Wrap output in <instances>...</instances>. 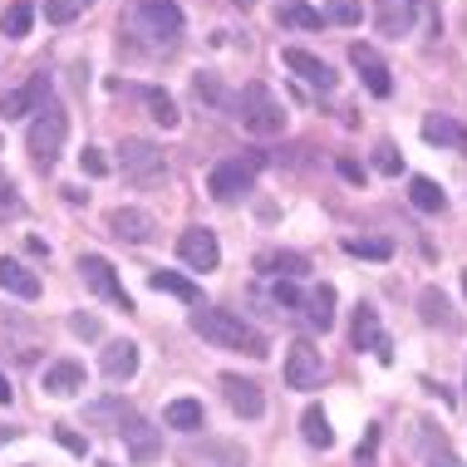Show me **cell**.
<instances>
[{"label": "cell", "mask_w": 467, "mask_h": 467, "mask_svg": "<svg viewBox=\"0 0 467 467\" xmlns=\"http://www.w3.org/2000/svg\"><path fill=\"white\" fill-rule=\"evenodd\" d=\"M123 35L133 49L143 55H162V49H178L182 40V10L172 0H133L129 16H123Z\"/></svg>", "instance_id": "cell-1"}, {"label": "cell", "mask_w": 467, "mask_h": 467, "mask_svg": "<svg viewBox=\"0 0 467 467\" xmlns=\"http://www.w3.org/2000/svg\"><path fill=\"white\" fill-rule=\"evenodd\" d=\"M192 330L217 349H242L251 359H266L271 355V339L256 330L251 320H242L236 310H212V306H197L192 310Z\"/></svg>", "instance_id": "cell-2"}, {"label": "cell", "mask_w": 467, "mask_h": 467, "mask_svg": "<svg viewBox=\"0 0 467 467\" xmlns=\"http://www.w3.org/2000/svg\"><path fill=\"white\" fill-rule=\"evenodd\" d=\"M232 119L242 123L251 138H275V133H285V104L266 89V84H246V89L232 99Z\"/></svg>", "instance_id": "cell-3"}, {"label": "cell", "mask_w": 467, "mask_h": 467, "mask_svg": "<svg viewBox=\"0 0 467 467\" xmlns=\"http://www.w3.org/2000/svg\"><path fill=\"white\" fill-rule=\"evenodd\" d=\"M65 138H69V113L59 99H45V109L35 113V123H30V133H25V148H30V158H35V168H55L59 153H65Z\"/></svg>", "instance_id": "cell-4"}, {"label": "cell", "mask_w": 467, "mask_h": 467, "mask_svg": "<svg viewBox=\"0 0 467 467\" xmlns=\"http://www.w3.org/2000/svg\"><path fill=\"white\" fill-rule=\"evenodd\" d=\"M261 153H246V158H222L217 168H212V178H207V192L217 197V202H236V197H246L251 187H256V172H261Z\"/></svg>", "instance_id": "cell-5"}, {"label": "cell", "mask_w": 467, "mask_h": 467, "mask_svg": "<svg viewBox=\"0 0 467 467\" xmlns=\"http://www.w3.org/2000/svg\"><path fill=\"white\" fill-rule=\"evenodd\" d=\"M79 275H84V285H89L99 300H109V306H119L123 315L133 310V296H129V290H123L119 271H113L109 261L99 256V251H84V256H79Z\"/></svg>", "instance_id": "cell-6"}, {"label": "cell", "mask_w": 467, "mask_h": 467, "mask_svg": "<svg viewBox=\"0 0 467 467\" xmlns=\"http://www.w3.org/2000/svg\"><path fill=\"white\" fill-rule=\"evenodd\" d=\"M178 458L187 467H246V448L226 443V438H187Z\"/></svg>", "instance_id": "cell-7"}, {"label": "cell", "mask_w": 467, "mask_h": 467, "mask_svg": "<svg viewBox=\"0 0 467 467\" xmlns=\"http://www.w3.org/2000/svg\"><path fill=\"white\" fill-rule=\"evenodd\" d=\"M119 168H123V178H133V182L158 178L162 172V148L153 143V138H123L119 143Z\"/></svg>", "instance_id": "cell-8"}, {"label": "cell", "mask_w": 467, "mask_h": 467, "mask_svg": "<svg viewBox=\"0 0 467 467\" xmlns=\"http://www.w3.org/2000/svg\"><path fill=\"white\" fill-rule=\"evenodd\" d=\"M320 379H325V355L310 345V339H296L290 355H285V384L306 394V389H320Z\"/></svg>", "instance_id": "cell-9"}, {"label": "cell", "mask_w": 467, "mask_h": 467, "mask_svg": "<svg viewBox=\"0 0 467 467\" xmlns=\"http://www.w3.org/2000/svg\"><path fill=\"white\" fill-rule=\"evenodd\" d=\"M178 256H182V266H192V271H217L222 246H217V236H212L207 226H187V232L178 236Z\"/></svg>", "instance_id": "cell-10"}, {"label": "cell", "mask_w": 467, "mask_h": 467, "mask_svg": "<svg viewBox=\"0 0 467 467\" xmlns=\"http://www.w3.org/2000/svg\"><path fill=\"white\" fill-rule=\"evenodd\" d=\"M349 65L359 69L364 89H369L374 99H389V94H394V74H389V65L379 59L374 45H349Z\"/></svg>", "instance_id": "cell-11"}, {"label": "cell", "mask_w": 467, "mask_h": 467, "mask_svg": "<svg viewBox=\"0 0 467 467\" xmlns=\"http://www.w3.org/2000/svg\"><path fill=\"white\" fill-rule=\"evenodd\" d=\"M109 232L119 236V242H129V246H148L153 232H158V222H153V212H143V207H113L109 212Z\"/></svg>", "instance_id": "cell-12"}, {"label": "cell", "mask_w": 467, "mask_h": 467, "mask_svg": "<svg viewBox=\"0 0 467 467\" xmlns=\"http://www.w3.org/2000/svg\"><path fill=\"white\" fill-rule=\"evenodd\" d=\"M349 339H355V349H374V359H379V364H394V339L379 330V310H374V306H359Z\"/></svg>", "instance_id": "cell-13"}, {"label": "cell", "mask_w": 467, "mask_h": 467, "mask_svg": "<svg viewBox=\"0 0 467 467\" xmlns=\"http://www.w3.org/2000/svg\"><path fill=\"white\" fill-rule=\"evenodd\" d=\"M222 399L232 403V413H242V419H261V413H266V394H261L256 379L222 374Z\"/></svg>", "instance_id": "cell-14"}, {"label": "cell", "mask_w": 467, "mask_h": 467, "mask_svg": "<svg viewBox=\"0 0 467 467\" xmlns=\"http://www.w3.org/2000/svg\"><path fill=\"white\" fill-rule=\"evenodd\" d=\"M281 59H285V69H290V74H300V79H306L310 89H320V94H330L335 84H339V74L325 65L320 55H310V49H296V45H290Z\"/></svg>", "instance_id": "cell-15"}, {"label": "cell", "mask_w": 467, "mask_h": 467, "mask_svg": "<svg viewBox=\"0 0 467 467\" xmlns=\"http://www.w3.org/2000/svg\"><path fill=\"white\" fill-rule=\"evenodd\" d=\"M49 99V74H35L25 89H10L0 99V119H25V113H40Z\"/></svg>", "instance_id": "cell-16"}, {"label": "cell", "mask_w": 467, "mask_h": 467, "mask_svg": "<svg viewBox=\"0 0 467 467\" xmlns=\"http://www.w3.org/2000/svg\"><path fill=\"white\" fill-rule=\"evenodd\" d=\"M419 5H423V0H379V10H374L379 35H389V40L409 35V30H413V20H419Z\"/></svg>", "instance_id": "cell-17"}, {"label": "cell", "mask_w": 467, "mask_h": 467, "mask_svg": "<svg viewBox=\"0 0 467 467\" xmlns=\"http://www.w3.org/2000/svg\"><path fill=\"white\" fill-rule=\"evenodd\" d=\"M99 369H104V379H113V384H129L138 374V345L133 339H109L104 355H99Z\"/></svg>", "instance_id": "cell-18"}, {"label": "cell", "mask_w": 467, "mask_h": 467, "mask_svg": "<svg viewBox=\"0 0 467 467\" xmlns=\"http://www.w3.org/2000/svg\"><path fill=\"white\" fill-rule=\"evenodd\" d=\"M119 433H123V443H129L133 462H153V458H162V438H158V428H153V423H143L138 413L119 428Z\"/></svg>", "instance_id": "cell-19"}, {"label": "cell", "mask_w": 467, "mask_h": 467, "mask_svg": "<svg viewBox=\"0 0 467 467\" xmlns=\"http://www.w3.org/2000/svg\"><path fill=\"white\" fill-rule=\"evenodd\" d=\"M79 389H84V364L79 359H59L45 369V394L49 399H69V394H79Z\"/></svg>", "instance_id": "cell-20"}, {"label": "cell", "mask_w": 467, "mask_h": 467, "mask_svg": "<svg viewBox=\"0 0 467 467\" xmlns=\"http://www.w3.org/2000/svg\"><path fill=\"white\" fill-rule=\"evenodd\" d=\"M419 315H423V325H438V330H458V315H452L448 296H443L438 285H423V290H419Z\"/></svg>", "instance_id": "cell-21"}, {"label": "cell", "mask_w": 467, "mask_h": 467, "mask_svg": "<svg viewBox=\"0 0 467 467\" xmlns=\"http://www.w3.org/2000/svg\"><path fill=\"white\" fill-rule=\"evenodd\" d=\"M423 138L433 148H467V129L458 119H448V113H428V119H423Z\"/></svg>", "instance_id": "cell-22"}, {"label": "cell", "mask_w": 467, "mask_h": 467, "mask_svg": "<svg viewBox=\"0 0 467 467\" xmlns=\"http://www.w3.org/2000/svg\"><path fill=\"white\" fill-rule=\"evenodd\" d=\"M0 290H10V296H20V300H35L40 296V275L30 266H20V261L0 256Z\"/></svg>", "instance_id": "cell-23"}, {"label": "cell", "mask_w": 467, "mask_h": 467, "mask_svg": "<svg viewBox=\"0 0 467 467\" xmlns=\"http://www.w3.org/2000/svg\"><path fill=\"white\" fill-rule=\"evenodd\" d=\"M306 320L315 325V330H330L335 325V285H315L310 296H306Z\"/></svg>", "instance_id": "cell-24"}, {"label": "cell", "mask_w": 467, "mask_h": 467, "mask_svg": "<svg viewBox=\"0 0 467 467\" xmlns=\"http://www.w3.org/2000/svg\"><path fill=\"white\" fill-rule=\"evenodd\" d=\"M84 413H89V423H99L104 433H119V428L133 419V409H129L123 399H99V403H89Z\"/></svg>", "instance_id": "cell-25"}, {"label": "cell", "mask_w": 467, "mask_h": 467, "mask_svg": "<svg viewBox=\"0 0 467 467\" xmlns=\"http://www.w3.org/2000/svg\"><path fill=\"white\" fill-rule=\"evenodd\" d=\"M162 423H168V428H182V433H197V428L207 423V413H202L197 399H172L168 409H162Z\"/></svg>", "instance_id": "cell-26"}, {"label": "cell", "mask_w": 467, "mask_h": 467, "mask_svg": "<svg viewBox=\"0 0 467 467\" xmlns=\"http://www.w3.org/2000/svg\"><path fill=\"white\" fill-rule=\"evenodd\" d=\"M261 271H271V275H281V281H296V275H306L310 271V261L300 256V251H266V256L256 261Z\"/></svg>", "instance_id": "cell-27"}, {"label": "cell", "mask_w": 467, "mask_h": 467, "mask_svg": "<svg viewBox=\"0 0 467 467\" xmlns=\"http://www.w3.org/2000/svg\"><path fill=\"white\" fill-rule=\"evenodd\" d=\"M148 285L162 290V296L187 300V306H202V290H197L192 281H187V275H178V271H153V275H148Z\"/></svg>", "instance_id": "cell-28"}, {"label": "cell", "mask_w": 467, "mask_h": 467, "mask_svg": "<svg viewBox=\"0 0 467 467\" xmlns=\"http://www.w3.org/2000/svg\"><path fill=\"white\" fill-rule=\"evenodd\" d=\"M345 256L389 261V256H394V242H389V236H345Z\"/></svg>", "instance_id": "cell-29"}, {"label": "cell", "mask_w": 467, "mask_h": 467, "mask_svg": "<svg viewBox=\"0 0 467 467\" xmlns=\"http://www.w3.org/2000/svg\"><path fill=\"white\" fill-rule=\"evenodd\" d=\"M300 433H306L310 448H335V428H330V419H325V409L300 413Z\"/></svg>", "instance_id": "cell-30"}, {"label": "cell", "mask_w": 467, "mask_h": 467, "mask_svg": "<svg viewBox=\"0 0 467 467\" xmlns=\"http://www.w3.org/2000/svg\"><path fill=\"white\" fill-rule=\"evenodd\" d=\"M409 202H413L419 212H443V207H448L443 187H438L433 178H409Z\"/></svg>", "instance_id": "cell-31"}, {"label": "cell", "mask_w": 467, "mask_h": 467, "mask_svg": "<svg viewBox=\"0 0 467 467\" xmlns=\"http://www.w3.org/2000/svg\"><path fill=\"white\" fill-rule=\"evenodd\" d=\"M143 104H148V119H153V123H162V129H178V104H172V94L143 89Z\"/></svg>", "instance_id": "cell-32"}, {"label": "cell", "mask_w": 467, "mask_h": 467, "mask_svg": "<svg viewBox=\"0 0 467 467\" xmlns=\"http://www.w3.org/2000/svg\"><path fill=\"white\" fill-rule=\"evenodd\" d=\"M30 25H35V5H10L5 10V20H0V35H5V40H20V35H30Z\"/></svg>", "instance_id": "cell-33"}, {"label": "cell", "mask_w": 467, "mask_h": 467, "mask_svg": "<svg viewBox=\"0 0 467 467\" xmlns=\"http://www.w3.org/2000/svg\"><path fill=\"white\" fill-rule=\"evenodd\" d=\"M281 25H296V30H320L325 16H320V10H310V5H300V0H285V5H281Z\"/></svg>", "instance_id": "cell-34"}, {"label": "cell", "mask_w": 467, "mask_h": 467, "mask_svg": "<svg viewBox=\"0 0 467 467\" xmlns=\"http://www.w3.org/2000/svg\"><path fill=\"white\" fill-rule=\"evenodd\" d=\"M320 16L330 20V25H359L364 20V5H359V0H330Z\"/></svg>", "instance_id": "cell-35"}, {"label": "cell", "mask_w": 467, "mask_h": 467, "mask_svg": "<svg viewBox=\"0 0 467 467\" xmlns=\"http://www.w3.org/2000/svg\"><path fill=\"white\" fill-rule=\"evenodd\" d=\"M374 168L384 172V178H399V172H403V153H399L394 143H389V138L374 148Z\"/></svg>", "instance_id": "cell-36"}, {"label": "cell", "mask_w": 467, "mask_h": 467, "mask_svg": "<svg viewBox=\"0 0 467 467\" xmlns=\"http://www.w3.org/2000/svg\"><path fill=\"white\" fill-rule=\"evenodd\" d=\"M79 16H84L79 0H45V20L49 25H69V20H79Z\"/></svg>", "instance_id": "cell-37"}, {"label": "cell", "mask_w": 467, "mask_h": 467, "mask_svg": "<svg viewBox=\"0 0 467 467\" xmlns=\"http://www.w3.org/2000/svg\"><path fill=\"white\" fill-rule=\"evenodd\" d=\"M69 330L79 335V339H99V335H104V325H99V315H84V310H74V315H69Z\"/></svg>", "instance_id": "cell-38"}, {"label": "cell", "mask_w": 467, "mask_h": 467, "mask_svg": "<svg viewBox=\"0 0 467 467\" xmlns=\"http://www.w3.org/2000/svg\"><path fill=\"white\" fill-rule=\"evenodd\" d=\"M374 452H379V428H364V443L355 448V467H374Z\"/></svg>", "instance_id": "cell-39"}, {"label": "cell", "mask_w": 467, "mask_h": 467, "mask_svg": "<svg viewBox=\"0 0 467 467\" xmlns=\"http://www.w3.org/2000/svg\"><path fill=\"white\" fill-rule=\"evenodd\" d=\"M271 296H275V306H285V310L306 306V296H300V290L290 285V281H275V285H271Z\"/></svg>", "instance_id": "cell-40"}, {"label": "cell", "mask_w": 467, "mask_h": 467, "mask_svg": "<svg viewBox=\"0 0 467 467\" xmlns=\"http://www.w3.org/2000/svg\"><path fill=\"white\" fill-rule=\"evenodd\" d=\"M79 168L89 172V178H104V172H109V158L99 153V148H84V153H79Z\"/></svg>", "instance_id": "cell-41"}, {"label": "cell", "mask_w": 467, "mask_h": 467, "mask_svg": "<svg viewBox=\"0 0 467 467\" xmlns=\"http://www.w3.org/2000/svg\"><path fill=\"white\" fill-rule=\"evenodd\" d=\"M335 168H339V178L355 182V187H364V178H369V172H364V162H355V158H339Z\"/></svg>", "instance_id": "cell-42"}, {"label": "cell", "mask_w": 467, "mask_h": 467, "mask_svg": "<svg viewBox=\"0 0 467 467\" xmlns=\"http://www.w3.org/2000/svg\"><path fill=\"white\" fill-rule=\"evenodd\" d=\"M55 438H59V443H65L69 452H79V458H84V452H89V438H79V433H69V428H55Z\"/></svg>", "instance_id": "cell-43"}, {"label": "cell", "mask_w": 467, "mask_h": 467, "mask_svg": "<svg viewBox=\"0 0 467 467\" xmlns=\"http://www.w3.org/2000/svg\"><path fill=\"white\" fill-rule=\"evenodd\" d=\"M428 467H462L458 458H452V452H448V443H438L433 452H428Z\"/></svg>", "instance_id": "cell-44"}, {"label": "cell", "mask_w": 467, "mask_h": 467, "mask_svg": "<svg viewBox=\"0 0 467 467\" xmlns=\"http://www.w3.org/2000/svg\"><path fill=\"white\" fill-rule=\"evenodd\" d=\"M0 207H16V187H10L5 172H0Z\"/></svg>", "instance_id": "cell-45"}, {"label": "cell", "mask_w": 467, "mask_h": 467, "mask_svg": "<svg viewBox=\"0 0 467 467\" xmlns=\"http://www.w3.org/2000/svg\"><path fill=\"white\" fill-rule=\"evenodd\" d=\"M0 403H10V379L0 374Z\"/></svg>", "instance_id": "cell-46"}, {"label": "cell", "mask_w": 467, "mask_h": 467, "mask_svg": "<svg viewBox=\"0 0 467 467\" xmlns=\"http://www.w3.org/2000/svg\"><path fill=\"white\" fill-rule=\"evenodd\" d=\"M10 438H16V428H0V443H10Z\"/></svg>", "instance_id": "cell-47"}, {"label": "cell", "mask_w": 467, "mask_h": 467, "mask_svg": "<svg viewBox=\"0 0 467 467\" xmlns=\"http://www.w3.org/2000/svg\"><path fill=\"white\" fill-rule=\"evenodd\" d=\"M462 296H467V271H462Z\"/></svg>", "instance_id": "cell-48"}, {"label": "cell", "mask_w": 467, "mask_h": 467, "mask_svg": "<svg viewBox=\"0 0 467 467\" xmlns=\"http://www.w3.org/2000/svg\"><path fill=\"white\" fill-rule=\"evenodd\" d=\"M79 5H84V10H89V5H94V0H79Z\"/></svg>", "instance_id": "cell-49"}, {"label": "cell", "mask_w": 467, "mask_h": 467, "mask_svg": "<svg viewBox=\"0 0 467 467\" xmlns=\"http://www.w3.org/2000/svg\"><path fill=\"white\" fill-rule=\"evenodd\" d=\"M99 467H113V462H99Z\"/></svg>", "instance_id": "cell-50"}]
</instances>
